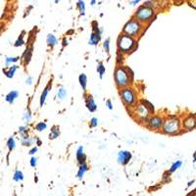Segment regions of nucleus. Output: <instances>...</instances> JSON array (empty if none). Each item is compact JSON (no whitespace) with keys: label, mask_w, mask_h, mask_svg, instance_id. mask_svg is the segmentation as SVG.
Instances as JSON below:
<instances>
[{"label":"nucleus","mask_w":196,"mask_h":196,"mask_svg":"<svg viewBox=\"0 0 196 196\" xmlns=\"http://www.w3.org/2000/svg\"><path fill=\"white\" fill-rule=\"evenodd\" d=\"M46 42H47V44H48V46L53 47L58 43V40H57V38L55 37V35H47V37H46Z\"/></svg>","instance_id":"a211bd4d"},{"label":"nucleus","mask_w":196,"mask_h":196,"mask_svg":"<svg viewBox=\"0 0 196 196\" xmlns=\"http://www.w3.org/2000/svg\"><path fill=\"white\" fill-rule=\"evenodd\" d=\"M97 72H98V74H99V77L102 78H103V75H104V73H105V67H104V65H103L102 62H100L99 64H98V66H97Z\"/></svg>","instance_id":"393cba45"},{"label":"nucleus","mask_w":196,"mask_h":196,"mask_svg":"<svg viewBox=\"0 0 196 196\" xmlns=\"http://www.w3.org/2000/svg\"><path fill=\"white\" fill-rule=\"evenodd\" d=\"M27 128L26 127H21V128H19V133H21L23 136L25 135V133H27Z\"/></svg>","instance_id":"72a5a7b5"},{"label":"nucleus","mask_w":196,"mask_h":196,"mask_svg":"<svg viewBox=\"0 0 196 196\" xmlns=\"http://www.w3.org/2000/svg\"><path fill=\"white\" fill-rule=\"evenodd\" d=\"M7 147H8V149H9L10 151H12L13 149H15L16 142H15V139H14L13 136H11V137H9V138H8V140H7Z\"/></svg>","instance_id":"4be33fe9"},{"label":"nucleus","mask_w":196,"mask_h":196,"mask_svg":"<svg viewBox=\"0 0 196 196\" xmlns=\"http://www.w3.org/2000/svg\"><path fill=\"white\" fill-rule=\"evenodd\" d=\"M36 164H37V158H36V157H32V158L30 159V166L35 168L36 166Z\"/></svg>","instance_id":"473e14b6"},{"label":"nucleus","mask_w":196,"mask_h":196,"mask_svg":"<svg viewBox=\"0 0 196 196\" xmlns=\"http://www.w3.org/2000/svg\"><path fill=\"white\" fill-rule=\"evenodd\" d=\"M140 30H141V25L138 21H135V20H130L124 27L125 35H130L131 37L138 35L140 32Z\"/></svg>","instance_id":"7ed1b4c3"},{"label":"nucleus","mask_w":196,"mask_h":196,"mask_svg":"<svg viewBox=\"0 0 196 196\" xmlns=\"http://www.w3.org/2000/svg\"><path fill=\"white\" fill-rule=\"evenodd\" d=\"M135 43L134 39L131 37V36L128 35H121L119 38V41H118V45H119V48L123 50L124 52H128L130 50L133 49V47Z\"/></svg>","instance_id":"20e7f679"},{"label":"nucleus","mask_w":196,"mask_h":196,"mask_svg":"<svg viewBox=\"0 0 196 196\" xmlns=\"http://www.w3.org/2000/svg\"><path fill=\"white\" fill-rule=\"evenodd\" d=\"M183 125L186 130H192L196 127V119L195 117L189 116L183 121Z\"/></svg>","instance_id":"9b49d317"},{"label":"nucleus","mask_w":196,"mask_h":196,"mask_svg":"<svg viewBox=\"0 0 196 196\" xmlns=\"http://www.w3.org/2000/svg\"><path fill=\"white\" fill-rule=\"evenodd\" d=\"M87 170H88V167H87V165H86L85 163L80 164V169H78V178H82L83 175H85V173Z\"/></svg>","instance_id":"6ab92c4d"},{"label":"nucleus","mask_w":196,"mask_h":196,"mask_svg":"<svg viewBox=\"0 0 196 196\" xmlns=\"http://www.w3.org/2000/svg\"><path fill=\"white\" fill-rule=\"evenodd\" d=\"M180 130V122L178 118H170L165 121L163 125V131L168 134L178 133Z\"/></svg>","instance_id":"f03ea898"},{"label":"nucleus","mask_w":196,"mask_h":196,"mask_svg":"<svg viewBox=\"0 0 196 196\" xmlns=\"http://www.w3.org/2000/svg\"><path fill=\"white\" fill-rule=\"evenodd\" d=\"M130 159H131V153L128 152V151H120L118 153L117 160L119 162V164L127 165Z\"/></svg>","instance_id":"6e6552de"},{"label":"nucleus","mask_w":196,"mask_h":196,"mask_svg":"<svg viewBox=\"0 0 196 196\" xmlns=\"http://www.w3.org/2000/svg\"><path fill=\"white\" fill-rule=\"evenodd\" d=\"M60 134V130H59L58 125H54L51 128V133L49 134V138L50 139H55L56 137H58V135Z\"/></svg>","instance_id":"aec40b11"},{"label":"nucleus","mask_w":196,"mask_h":196,"mask_svg":"<svg viewBox=\"0 0 196 196\" xmlns=\"http://www.w3.org/2000/svg\"><path fill=\"white\" fill-rule=\"evenodd\" d=\"M121 97L127 105H133L136 101L135 94H134L133 90L131 88L125 87L124 89H122L121 91Z\"/></svg>","instance_id":"423d86ee"},{"label":"nucleus","mask_w":196,"mask_h":196,"mask_svg":"<svg viewBox=\"0 0 196 196\" xmlns=\"http://www.w3.org/2000/svg\"><path fill=\"white\" fill-rule=\"evenodd\" d=\"M17 69H18V66L14 65V66L8 67V69H3V73L7 78H11L14 77V74H15V72L17 71Z\"/></svg>","instance_id":"4468645a"},{"label":"nucleus","mask_w":196,"mask_h":196,"mask_svg":"<svg viewBox=\"0 0 196 196\" xmlns=\"http://www.w3.org/2000/svg\"><path fill=\"white\" fill-rule=\"evenodd\" d=\"M85 102H86V107L90 112H94L96 111L97 109V106H96V103L94 102V99L93 97L91 96V95H85Z\"/></svg>","instance_id":"9d476101"},{"label":"nucleus","mask_w":196,"mask_h":196,"mask_svg":"<svg viewBox=\"0 0 196 196\" xmlns=\"http://www.w3.org/2000/svg\"><path fill=\"white\" fill-rule=\"evenodd\" d=\"M77 159H78V161L80 162V164L85 163L86 157L85 155V153H83V147L82 146H80L78 148V150H77Z\"/></svg>","instance_id":"ddd939ff"},{"label":"nucleus","mask_w":196,"mask_h":196,"mask_svg":"<svg viewBox=\"0 0 196 196\" xmlns=\"http://www.w3.org/2000/svg\"><path fill=\"white\" fill-rule=\"evenodd\" d=\"M66 96H67V90H66V89L64 88V87L58 88V90H57V97L59 98V99L63 100V99H65Z\"/></svg>","instance_id":"412c9836"},{"label":"nucleus","mask_w":196,"mask_h":196,"mask_svg":"<svg viewBox=\"0 0 196 196\" xmlns=\"http://www.w3.org/2000/svg\"><path fill=\"white\" fill-rule=\"evenodd\" d=\"M50 87H51V85H50V83H49V85H47L46 87L43 89L42 93H41V96H40V107H42L43 104H44V102H45L46 97H47V94H48Z\"/></svg>","instance_id":"2eb2a0df"},{"label":"nucleus","mask_w":196,"mask_h":196,"mask_svg":"<svg viewBox=\"0 0 196 196\" xmlns=\"http://www.w3.org/2000/svg\"><path fill=\"white\" fill-rule=\"evenodd\" d=\"M193 160L196 161V151H195V153L193 154Z\"/></svg>","instance_id":"58836bf2"},{"label":"nucleus","mask_w":196,"mask_h":196,"mask_svg":"<svg viewBox=\"0 0 196 196\" xmlns=\"http://www.w3.org/2000/svg\"><path fill=\"white\" fill-rule=\"evenodd\" d=\"M18 96H19V92L16 90H12L5 96V100H6L9 104H13L14 101L16 100V98H18Z\"/></svg>","instance_id":"f8f14e48"},{"label":"nucleus","mask_w":196,"mask_h":196,"mask_svg":"<svg viewBox=\"0 0 196 196\" xmlns=\"http://www.w3.org/2000/svg\"><path fill=\"white\" fill-rule=\"evenodd\" d=\"M137 113L140 115L141 117H146L148 113H150V112L146 107H145L144 104H140L138 107H137Z\"/></svg>","instance_id":"dca6fc26"},{"label":"nucleus","mask_w":196,"mask_h":196,"mask_svg":"<svg viewBox=\"0 0 196 196\" xmlns=\"http://www.w3.org/2000/svg\"><path fill=\"white\" fill-rule=\"evenodd\" d=\"M115 82L119 87H125L130 83V73L125 68L119 67L115 71Z\"/></svg>","instance_id":"f257e3e1"},{"label":"nucleus","mask_w":196,"mask_h":196,"mask_svg":"<svg viewBox=\"0 0 196 196\" xmlns=\"http://www.w3.org/2000/svg\"><path fill=\"white\" fill-rule=\"evenodd\" d=\"M19 57H7L5 59V66H9L10 64H12L14 62H17L19 60Z\"/></svg>","instance_id":"a878e982"},{"label":"nucleus","mask_w":196,"mask_h":196,"mask_svg":"<svg viewBox=\"0 0 196 196\" xmlns=\"http://www.w3.org/2000/svg\"><path fill=\"white\" fill-rule=\"evenodd\" d=\"M13 178H14V180H16V181H21V180H24V175H23V173L21 172V171H16L15 172V173H14V176H13Z\"/></svg>","instance_id":"5701e85b"},{"label":"nucleus","mask_w":196,"mask_h":196,"mask_svg":"<svg viewBox=\"0 0 196 196\" xmlns=\"http://www.w3.org/2000/svg\"><path fill=\"white\" fill-rule=\"evenodd\" d=\"M36 151H37V147H35V146L32 150L30 151V155H33V154H35V153L36 152Z\"/></svg>","instance_id":"c9c22d12"},{"label":"nucleus","mask_w":196,"mask_h":196,"mask_svg":"<svg viewBox=\"0 0 196 196\" xmlns=\"http://www.w3.org/2000/svg\"><path fill=\"white\" fill-rule=\"evenodd\" d=\"M78 9H80V13H82V15H83V14H85V3H83V1H82V0H80V1H78Z\"/></svg>","instance_id":"c85d7f7f"},{"label":"nucleus","mask_w":196,"mask_h":196,"mask_svg":"<svg viewBox=\"0 0 196 196\" xmlns=\"http://www.w3.org/2000/svg\"><path fill=\"white\" fill-rule=\"evenodd\" d=\"M109 44H110V38H107L104 41V43H103V47H104L105 51L107 53H109V50H110V48H109Z\"/></svg>","instance_id":"c756f323"},{"label":"nucleus","mask_w":196,"mask_h":196,"mask_svg":"<svg viewBox=\"0 0 196 196\" xmlns=\"http://www.w3.org/2000/svg\"><path fill=\"white\" fill-rule=\"evenodd\" d=\"M181 165H183V162L181 161H176V162H175L173 165H172V167H171V169H170V173H173L175 171H176L178 169H180V168L181 167Z\"/></svg>","instance_id":"b1692460"},{"label":"nucleus","mask_w":196,"mask_h":196,"mask_svg":"<svg viewBox=\"0 0 196 196\" xmlns=\"http://www.w3.org/2000/svg\"><path fill=\"white\" fill-rule=\"evenodd\" d=\"M106 105H107V107L110 109V110H112L113 109V105H112V102L110 99H108L107 101H106Z\"/></svg>","instance_id":"f704fd0d"},{"label":"nucleus","mask_w":196,"mask_h":196,"mask_svg":"<svg viewBox=\"0 0 196 196\" xmlns=\"http://www.w3.org/2000/svg\"><path fill=\"white\" fill-rule=\"evenodd\" d=\"M153 15H154V12L151 8L143 6L137 10V12L135 14V18L137 19L138 22L145 23V22L149 21V20L153 17Z\"/></svg>","instance_id":"39448f33"},{"label":"nucleus","mask_w":196,"mask_h":196,"mask_svg":"<svg viewBox=\"0 0 196 196\" xmlns=\"http://www.w3.org/2000/svg\"><path fill=\"white\" fill-rule=\"evenodd\" d=\"M24 44V39H23V35H21V37H19L18 38V40L16 41L15 42V46L16 47H18V46H21V45H23Z\"/></svg>","instance_id":"7c9ffc66"},{"label":"nucleus","mask_w":196,"mask_h":196,"mask_svg":"<svg viewBox=\"0 0 196 196\" xmlns=\"http://www.w3.org/2000/svg\"><path fill=\"white\" fill-rule=\"evenodd\" d=\"M147 124L149 125V128L159 130V128H161L164 125V122H163V119H162V118L156 116V117H152L151 119L148 120Z\"/></svg>","instance_id":"0eeeda50"},{"label":"nucleus","mask_w":196,"mask_h":196,"mask_svg":"<svg viewBox=\"0 0 196 196\" xmlns=\"http://www.w3.org/2000/svg\"><path fill=\"white\" fill-rule=\"evenodd\" d=\"M97 125H98V120L96 118H92L90 120V127L95 128V127H97Z\"/></svg>","instance_id":"2f4dec72"},{"label":"nucleus","mask_w":196,"mask_h":196,"mask_svg":"<svg viewBox=\"0 0 196 196\" xmlns=\"http://www.w3.org/2000/svg\"><path fill=\"white\" fill-rule=\"evenodd\" d=\"M58 1H59V0H56V2H58Z\"/></svg>","instance_id":"ea45409f"},{"label":"nucleus","mask_w":196,"mask_h":196,"mask_svg":"<svg viewBox=\"0 0 196 196\" xmlns=\"http://www.w3.org/2000/svg\"><path fill=\"white\" fill-rule=\"evenodd\" d=\"M78 80H80V85L82 87L83 90L85 91L86 89V85H87V77L85 75V74H80V77H78Z\"/></svg>","instance_id":"f3484780"},{"label":"nucleus","mask_w":196,"mask_h":196,"mask_svg":"<svg viewBox=\"0 0 196 196\" xmlns=\"http://www.w3.org/2000/svg\"><path fill=\"white\" fill-rule=\"evenodd\" d=\"M26 82H27V85H32V78L30 77L29 78H27Z\"/></svg>","instance_id":"e433bc0d"},{"label":"nucleus","mask_w":196,"mask_h":196,"mask_svg":"<svg viewBox=\"0 0 196 196\" xmlns=\"http://www.w3.org/2000/svg\"><path fill=\"white\" fill-rule=\"evenodd\" d=\"M100 40H101V35H100L99 30H98V27H94V30L93 32L91 33L88 43L90 44V45H96Z\"/></svg>","instance_id":"1a4fd4ad"},{"label":"nucleus","mask_w":196,"mask_h":196,"mask_svg":"<svg viewBox=\"0 0 196 196\" xmlns=\"http://www.w3.org/2000/svg\"><path fill=\"white\" fill-rule=\"evenodd\" d=\"M30 119H32V115H30V109L27 108V110H26V112H25V114H24V120H25V121H26L27 123H29V122L30 121Z\"/></svg>","instance_id":"cd10ccee"},{"label":"nucleus","mask_w":196,"mask_h":196,"mask_svg":"<svg viewBox=\"0 0 196 196\" xmlns=\"http://www.w3.org/2000/svg\"><path fill=\"white\" fill-rule=\"evenodd\" d=\"M67 44H68V41L66 40V38H64V40H63V46H66Z\"/></svg>","instance_id":"4c0bfd02"},{"label":"nucleus","mask_w":196,"mask_h":196,"mask_svg":"<svg viewBox=\"0 0 196 196\" xmlns=\"http://www.w3.org/2000/svg\"><path fill=\"white\" fill-rule=\"evenodd\" d=\"M46 127H47V125H46L45 123L41 122V123H38V124L35 127V130H37V131H42V130H45Z\"/></svg>","instance_id":"bb28decb"}]
</instances>
